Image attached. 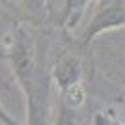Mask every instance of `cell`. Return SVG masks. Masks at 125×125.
Instances as JSON below:
<instances>
[{"instance_id":"52a82bcc","label":"cell","mask_w":125,"mask_h":125,"mask_svg":"<svg viewBox=\"0 0 125 125\" xmlns=\"http://www.w3.org/2000/svg\"><path fill=\"white\" fill-rule=\"evenodd\" d=\"M15 28L17 26H13V21L10 19V15L4 10H0V37H10L11 39L15 34Z\"/></svg>"},{"instance_id":"ba28073f","label":"cell","mask_w":125,"mask_h":125,"mask_svg":"<svg viewBox=\"0 0 125 125\" xmlns=\"http://www.w3.org/2000/svg\"><path fill=\"white\" fill-rule=\"evenodd\" d=\"M0 121H2V123H6V125H19V123H17V121L4 110V106H2V104H0Z\"/></svg>"},{"instance_id":"8992f818","label":"cell","mask_w":125,"mask_h":125,"mask_svg":"<svg viewBox=\"0 0 125 125\" xmlns=\"http://www.w3.org/2000/svg\"><path fill=\"white\" fill-rule=\"evenodd\" d=\"M54 125H78L77 112H73V110H69V108H65V106L60 104V112L56 116Z\"/></svg>"},{"instance_id":"6da1fadb","label":"cell","mask_w":125,"mask_h":125,"mask_svg":"<svg viewBox=\"0 0 125 125\" xmlns=\"http://www.w3.org/2000/svg\"><path fill=\"white\" fill-rule=\"evenodd\" d=\"M125 26V2L118 0H104L99 2L95 8V13L88 21L84 32L80 34V43L86 45L99 36L101 32L114 30V28H123Z\"/></svg>"},{"instance_id":"277c9868","label":"cell","mask_w":125,"mask_h":125,"mask_svg":"<svg viewBox=\"0 0 125 125\" xmlns=\"http://www.w3.org/2000/svg\"><path fill=\"white\" fill-rule=\"evenodd\" d=\"M84 103H86V92H84L82 82L69 86L62 92V106H65V108L77 112Z\"/></svg>"},{"instance_id":"9c48e42d","label":"cell","mask_w":125,"mask_h":125,"mask_svg":"<svg viewBox=\"0 0 125 125\" xmlns=\"http://www.w3.org/2000/svg\"><path fill=\"white\" fill-rule=\"evenodd\" d=\"M95 125H120V123L114 121V120H110V118H106V116H103V114H99L95 118Z\"/></svg>"},{"instance_id":"7a4b0ae2","label":"cell","mask_w":125,"mask_h":125,"mask_svg":"<svg viewBox=\"0 0 125 125\" xmlns=\"http://www.w3.org/2000/svg\"><path fill=\"white\" fill-rule=\"evenodd\" d=\"M26 95L28 106V120L26 125H51V88H49V73L45 67H39L37 77Z\"/></svg>"},{"instance_id":"5b68a950","label":"cell","mask_w":125,"mask_h":125,"mask_svg":"<svg viewBox=\"0 0 125 125\" xmlns=\"http://www.w3.org/2000/svg\"><path fill=\"white\" fill-rule=\"evenodd\" d=\"M63 6L65 8H63V15H62V26L63 28H73L80 21L88 2H65Z\"/></svg>"},{"instance_id":"3957f363","label":"cell","mask_w":125,"mask_h":125,"mask_svg":"<svg viewBox=\"0 0 125 125\" xmlns=\"http://www.w3.org/2000/svg\"><path fill=\"white\" fill-rule=\"evenodd\" d=\"M80 75H82V65L80 60L73 54H63L56 62L54 69H52V80L58 84L60 92H63L69 86L80 82Z\"/></svg>"}]
</instances>
